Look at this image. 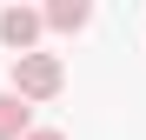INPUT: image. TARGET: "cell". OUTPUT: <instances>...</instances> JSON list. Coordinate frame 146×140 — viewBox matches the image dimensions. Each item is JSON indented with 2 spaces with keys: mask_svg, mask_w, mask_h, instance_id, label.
<instances>
[{
  "mask_svg": "<svg viewBox=\"0 0 146 140\" xmlns=\"http://www.w3.org/2000/svg\"><path fill=\"white\" fill-rule=\"evenodd\" d=\"M27 140H66V133H60V127H33Z\"/></svg>",
  "mask_w": 146,
  "mask_h": 140,
  "instance_id": "5b68a950",
  "label": "cell"
},
{
  "mask_svg": "<svg viewBox=\"0 0 146 140\" xmlns=\"http://www.w3.org/2000/svg\"><path fill=\"white\" fill-rule=\"evenodd\" d=\"M27 133H33V107L7 87V93H0V140H27Z\"/></svg>",
  "mask_w": 146,
  "mask_h": 140,
  "instance_id": "3957f363",
  "label": "cell"
},
{
  "mask_svg": "<svg viewBox=\"0 0 146 140\" xmlns=\"http://www.w3.org/2000/svg\"><path fill=\"white\" fill-rule=\"evenodd\" d=\"M40 27H46V13H33V7H7V13H0V40L13 47V60H20V54H33Z\"/></svg>",
  "mask_w": 146,
  "mask_h": 140,
  "instance_id": "7a4b0ae2",
  "label": "cell"
},
{
  "mask_svg": "<svg viewBox=\"0 0 146 140\" xmlns=\"http://www.w3.org/2000/svg\"><path fill=\"white\" fill-rule=\"evenodd\" d=\"M60 87H66L60 54H20L13 60V93H20V100H53Z\"/></svg>",
  "mask_w": 146,
  "mask_h": 140,
  "instance_id": "6da1fadb",
  "label": "cell"
},
{
  "mask_svg": "<svg viewBox=\"0 0 146 140\" xmlns=\"http://www.w3.org/2000/svg\"><path fill=\"white\" fill-rule=\"evenodd\" d=\"M86 20H93L86 0H53V7H46V27H53V33H80Z\"/></svg>",
  "mask_w": 146,
  "mask_h": 140,
  "instance_id": "277c9868",
  "label": "cell"
}]
</instances>
